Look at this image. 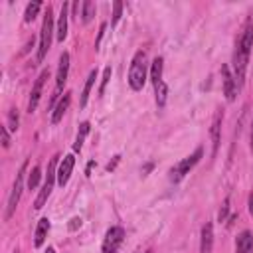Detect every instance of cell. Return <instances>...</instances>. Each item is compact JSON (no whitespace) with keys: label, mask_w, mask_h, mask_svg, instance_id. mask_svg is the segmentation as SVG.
<instances>
[{"label":"cell","mask_w":253,"mask_h":253,"mask_svg":"<svg viewBox=\"0 0 253 253\" xmlns=\"http://www.w3.org/2000/svg\"><path fill=\"white\" fill-rule=\"evenodd\" d=\"M105 28H107V24H101V30H99V38H97V42H95V47H99V42H101V38H103V34H105Z\"/></svg>","instance_id":"32"},{"label":"cell","mask_w":253,"mask_h":253,"mask_svg":"<svg viewBox=\"0 0 253 253\" xmlns=\"http://www.w3.org/2000/svg\"><path fill=\"white\" fill-rule=\"evenodd\" d=\"M0 134H2V146L8 148L10 146V134H8V126H2L0 128Z\"/></svg>","instance_id":"29"},{"label":"cell","mask_w":253,"mask_h":253,"mask_svg":"<svg viewBox=\"0 0 253 253\" xmlns=\"http://www.w3.org/2000/svg\"><path fill=\"white\" fill-rule=\"evenodd\" d=\"M51 34H53V14L51 8L47 6L45 16H43V24H42V34H40V47H38V61H42L51 45Z\"/></svg>","instance_id":"5"},{"label":"cell","mask_w":253,"mask_h":253,"mask_svg":"<svg viewBox=\"0 0 253 253\" xmlns=\"http://www.w3.org/2000/svg\"><path fill=\"white\" fill-rule=\"evenodd\" d=\"M40 8H42V2H30L28 8H26V14H24V22H28V24L34 22V18L38 16Z\"/></svg>","instance_id":"23"},{"label":"cell","mask_w":253,"mask_h":253,"mask_svg":"<svg viewBox=\"0 0 253 253\" xmlns=\"http://www.w3.org/2000/svg\"><path fill=\"white\" fill-rule=\"evenodd\" d=\"M111 75H113V69H111V67H105V71H103V79H101V87H99V95L105 93V87H107Z\"/></svg>","instance_id":"27"},{"label":"cell","mask_w":253,"mask_h":253,"mask_svg":"<svg viewBox=\"0 0 253 253\" xmlns=\"http://www.w3.org/2000/svg\"><path fill=\"white\" fill-rule=\"evenodd\" d=\"M125 241V229L121 225H113L107 229L105 239H103V253H117L119 247Z\"/></svg>","instance_id":"7"},{"label":"cell","mask_w":253,"mask_h":253,"mask_svg":"<svg viewBox=\"0 0 253 253\" xmlns=\"http://www.w3.org/2000/svg\"><path fill=\"white\" fill-rule=\"evenodd\" d=\"M247 206H249V213L253 215V192H251L249 198H247Z\"/></svg>","instance_id":"33"},{"label":"cell","mask_w":253,"mask_h":253,"mask_svg":"<svg viewBox=\"0 0 253 253\" xmlns=\"http://www.w3.org/2000/svg\"><path fill=\"white\" fill-rule=\"evenodd\" d=\"M89 123H81L79 125V130H77V136H75V144H73V150L77 152V150H81V146H83V140H85V136H87V132H89Z\"/></svg>","instance_id":"20"},{"label":"cell","mask_w":253,"mask_h":253,"mask_svg":"<svg viewBox=\"0 0 253 253\" xmlns=\"http://www.w3.org/2000/svg\"><path fill=\"white\" fill-rule=\"evenodd\" d=\"M202 156H204V148H202V146H198L190 156H186L184 160H180V162L170 170V180H172L174 184H176V182H180V180H182V178H184V176H186V174H188V172H190V170L200 162V158H202Z\"/></svg>","instance_id":"4"},{"label":"cell","mask_w":253,"mask_h":253,"mask_svg":"<svg viewBox=\"0 0 253 253\" xmlns=\"http://www.w3.org/2000/svg\"><path fill=\"white\" fill-rule=\"evenodd\" d=\"M146 75H148V65H146V53L142 49H138L130 61L128 67V85L132 91H142L144 83H146Z\"/></svg>","instance_id":"2"},{"label":"cell","mask_w":253,"mask_h":253,"mask_svg":"<svg viewBox=\"0 0 253 253\" xmlns=\"http://www.w3.org/2000/svg\"><path fill=\"white\" fill-rule=\"evenodd\" d=\"M40 176H42L40 166H34L32 172L28 174V188H30V190H36V188H38V184H40Z\"/></svg>","instance_id":"24"},{"label":"cell","mask_w":253,"mask_h":253,"mask_svg":"<svg viewBox=\"0 0 253 253\" xmlns=\"http://www.w3.org/2000/svg\"><path fill=\"white\" fill-rule=\"evenodd\" d=\"M69 103H71V93H65V95L59 99V103H57V107H55V111H53V115H51V123H53V125H57V123L63 119V115H65L67 109H69Z\"/></svg>","instance_id":"15"},{"label":"cell","mask_w":253,"mask_h":253,"mask_svg":"<svg viewBox=\"0 0 253 253\" xmlns=\"http://www.w3.org/2000/svg\"><path fill=\"white\" fill-rule=\"evenodd\" d=\"M47 231H49V219H47V217H42V219L38 221L36 233H34V245H36V247L43 245V241H45V237H47Z\"/></svg>","instance_id":"16"},{"label":"cell","mask_w":253,"mask_h":253,"mask_svg":"<svg viewBox=\"0 0 253 253\" xmlns=\"http://www.w3.org/2000/svg\"><path fill=\"white\" fill-rule=\"evenodd\" d=\"M253 249V235L251 231H241L237 237H235V253H251Z\"/></svg>","instance_id":"13"},{"label":"cell","mask_w":253,"mask_h":253,"mask_svg":"<svg viewBox=\"0 0 253 253\" xmlns=\"http://www.w3.org/2000/svg\"><path fill=\"white\" fill-rule=\"evenodd\" d=\"M93 166H95V160H91V162L87 164V168H85V174H87V176L91 174V168H93Z\"/></svg>","instance_id":"34"},{"label":"cell","mask_w":253,"mask_h":253,"mask_svg":"<svg viewBox=\"0 0 253 253\" xmlns=\"http://www.w3.org/2000/svg\"><path fill=\"white\" fill-rule=\"evenodd\" d=\"M67 227H69V231L79 229V227H81V217H73V219L69 221V225H67Z\"/></svg>","instance_id":"30"},{"label":"cell","mask_w":253,"mask_h":253,"mask_svg":"<svg viewBox=\"0 0 253 253\" xmlns=\"http://www.w3.org/2000/svg\"><path fill=\"white\" fill-rule=\"evenodd\" d=\"M213 247V225L208 221L202 227V239H200V253H211Z\"/></svg>","instance_id":"12"},{"label":"cell","mask_w":253,"mask_h":253,"mask_svg":"<svg viewBox=\"0 0 253 253\" xmlns=\"http://www.w3.org/2000/svg\"><path fill=\"white\" fill-rule=\"evenodd\" d=\"M221 79H223V95H225V99L227 101H233L239 87H237L235 77L231 75V71H229L227 65H221Z\"/></svg>","instance_id":"9"},{"label":"cell","mask_w":253,"mask_h":253,"mask_svg":"<svg viewBox=\"0 0 253 253\" xmlns=\"http://www.w3.org/2000/svg\"><path fill=\"white\" fill-rule=\"evenodd\" d=\"M95 79H97V69H93V71L87 75V81H85V85H83V93H81V99H79V107H85V105H87V99H89V93H91V89H93Z\"/></svg>","instance_id":"18"},{"label":"cell","mask_w":253,"mask_h":253,"mask_svg":"<svg viewBox=\"0 0 253 253\" xmlns=\"http://www.w3.org/2000/svg\"><path fill=\"white\" fill-rule=\"evenodd\" d=\"M26 168H28V164L24 162V164H22V168H20V172L16 174V180H14V186H12L10 198H8L6 213H4V219H6V221L12 217V213H14L16 206H18V202H20V196H22V188H24V176H26Z\"/></svg>","instance_id":"6"},{"label":"cell","mask_w":253,"mask_h":253,"mask_svg":"<svg viewBox=\"0 0 253 253\" xmlns=\"http://www.w3.org/2000/svg\"><path fill=\"white\" fill-rule=\"evenodd\" d=\"M73 166H75V156L73 154H67V156L61 158L59 168H57V184L59 186H65L69 182V176H71Z\"/></svg>","instance_id":"10"},{"label":"cell","mask_w":253,"mask_h":253,"mask_svg":"<svg viewBox=\"0 0 253 253\" xmlns=\"http://www.w3.org/2000/svg\"><path fill=\"white\" fill-rule=\"evenodd\" d=\"M119 160H121V156H113V160H111V162H109V164L105 166V168H107V172H113V170L117 168V164H119Z\"/></svg>","instance_id":"31"},{"label":"cell","mask_w":253,"mask_h":253,"mask_svg":"<svg viewBox=\"0 0 253 253\" xmlns=\"http://www.w3.org/2000/svg\"><path fill=\"white\" fill-rule=\"evenodd\" d=\"M81 20H83V24H87V22H91V18L95 16V4L93 2H89V0H85L83 4H81Z\"/></svg>","instance_id":"21"},{"label":"cell","mask_w":253,"mask_h":253,"mask_svg":"<svg viewBox=\"0 0 253 253\" xmlns=\"http://www.w3.org/2000/svg\"><path fill=\"white\" fill-rule=\"evenodd\" d=\"M18 125H20V117H18V111L16 109H10V113H8V128L10 130H16L18 128Z\"/></svg>","instance_id":"26"},{"label":"cell","mask_w":253,"mask_h":253,"mask_svg":"<svg viewBox=\"0 0 253 253\" xmlns=\"http://www.w3.org/2000/svg\"><path fill=\"white\" fill-rule=\"evenodd\" d=\"M57 158H59V154H55V156L49 160V164H47L45 182H43V186H42V190H40V194H38V198H36V202H34V208H36V210H42V208H43V204L47 202V198H49V194H51V190H53V182H55V178H57V170H55Z\"/></svg>","instance_id":"3"},{"label":"cell","mask_w":253,"mask_h":253,"mask_svg":"<svg viewBox=\"0 0 253 253\" xmlns=\"http://www.w3.org/2000/svg\"><path fill=\"white\" fill-rule=\"evenodd\" d=\"M251 150H253V126H251Z\"/></svg>","instance_id":"36"},{"label":"cell","mask_w":253,"mask_h":253,"mask_svg":"<svg viewBox=\"0 0 253 253\" xmlns=\"http://www.w3.org/2000/svg\"><path fill=\"white\" fill-rule=\"evenodd\" d=\"M121 16H123V2H113V20H111V26H117L119 24V20H121Z\"/></svg>","instance_id":"25"},{"label":"cell","mask_w":253,"mask_h":253,"mask_svg":"<svg viewBox=\"0 0 253 253\" xmlns=\"http://www.w3.org/2000/svg\"><path fill=\"white\" fill-rule=\"evenodd\" d=\"M251 47H253V18L249 16L235 40V53H233V77L237 87L243 85L245 81V69L249 63V55H251Z\"/></svg>","instance_id":"1"},{"label":"cell","mask_w":253,"mask_h":253,"mask_svg":"<svg viewBox=\"0 0 253 253\" xmlns=\"http://www.w3.org/2000/svg\"><path fill=\"white\" fill-rule=\"evenodd\" d=\"M162 69H164V59L162 57H156L152 61V67H150V79L154 85H158L162 81Z\"/></svg>","instance_id":"19"},{"label":"cell","mask_w":253,"mask_h":253,"mask_svg":"<svg viewBox=\"0 0 253 253\" xmlns=\"http://www.w3.org/2000/svg\"><path fill=\"white\" fill-rule=\"evenodd\" d=\"M67 73H69V53L63 51L59 55V65H57V75H55V89L61 91L65 81H67Z\"/></svg>","instance_id":"11"},{"label":"cell","mask_w":253,"mask_h":253,"mask_svg":"<svg viewBox=\"0 0 253 253\" xmlns=\"http://www.w3.org/2000/svg\"><path fill=\"white\" fill-rule=\"evenodd\" d=\"M221 119H223V115H221V111H217L215 113V117H213V123H211V156H215V152H217V146H219V130H221Z\"/></svg>","instance_id":"14"},{"label":"cell","mask_w":253,"mask_h":253,"mask_svg":"<svg viewBox=\"0 0 253 253\" xmlns=\"http://www.w3.org/2000/svg\"><path fill=\"white\" fill-rule=\"evenodd\" d=\"M227 213H229V198L223 200L221 210H219V213H217V221H225V219H227Z\"/></svg>","instance_id":"28"},{"label":"cell","mask_w":253,"mask_h":253,"mask_svg":"<svg viewBox=\"0 0 253 253\" xmlns=\"http://www.w3.org/2000/svg\"><path fill=\"white\" fill-rule=\"evenodd\" d=\"M154 93H156V105H158V107H164V103H166V93H168L166 83L160 81L158 85H154Z\"/></svg>","instance_id":"22"},{"label":"cell","mask_w":253,"mask_h":253,"mask_svg":"<svg viewBox=\"0 0 253 253\" xmlns=\"http://www.w3.org/2000/svg\"><path fill=\"white\" fill-rule=\"evenodd\" d=\"M47 75H49V71H47V69H43V71L38 75V79H36V83H34V87H32L30 101H28V113H34V111H36V107H38V103H40L42 89H43V83H45Z\"/></svg>","instance_id":"8"},{"label":"cell","mask_w":253,"mask_h":253,"mask_svg":"<svg viewBox=\"0 0 253 253\" xmlns=\"http://www.w3.org/2000/svg\"><path fill=\"white\" fill-rule=\"evenodd\" d=\"M45 253H55V249H53V247H47V249H45Z\"/></svg>","instance_id":"35"},{"label":"cell","mask_w":253,"mask_h":253,"mask_svg":"<svg viewBox=\"0 0 253 253\" xmlns=\"http://www.w3.org/2000/svg\"><path fill=\"white\" fill-rule=\"evenodd\" d=\"M67 18H69L67 4H63L61 6V12H59V20H57V40L59 42H63L67 38Z\"/></svg>","instance_id":"17"}]
</instances>
